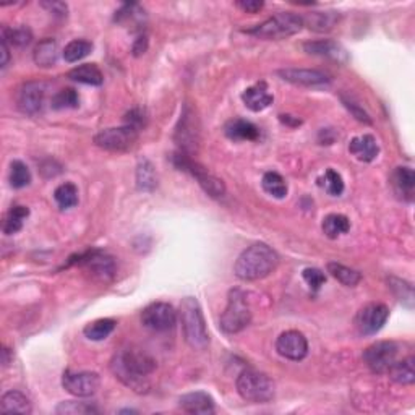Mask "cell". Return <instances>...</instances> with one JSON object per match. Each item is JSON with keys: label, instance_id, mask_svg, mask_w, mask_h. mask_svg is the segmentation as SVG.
Masks as SVG:
<instances>
[{"label": "cell", "instance_id": "6da1fadb", "mask_svg": "<svg viewBox=\"0 0 415 415\" xmlns=\"http://www.w3.org/2000/svg\"><path fill=\"white\" fill-rule=\"evenodd\" d=\"M111 370L125 386L143 393L149 389V378L156 370V360L141 349H120L112 357Z\"/></svg>", "mask_w": 415, "mask_h": 415}, {"label": "cell", "instance_id": "e0dca14e", "mask_svg": "<svg viewBox=\"0 0 415 415\" xmlns=\"http://www.w3.org/2000/svg\"><path fill=\"white\" fill-rule=\"evenodd\" d=\"M277 75L287 83L297 84V86H324L331 82L329 75L320 70H310V68H282L277 70Z\"/></svg>", "mask_w": 415, "mask_h": 415}, {"label": "cell", "instance_id": "7402d4cb", "mask_svg": "<svg viewBox=\"0 0 415 415\" xmlns=\"http://www.w3.org/2000/svg\"><path fill=\"white\" fill-rule=\"evenodd\" d=\"M304 49L310 55H320L333 60H342L346 57V50L342 49L338 42L331 39H320V41H308L304 44Z\"/></svg>", "mask_w": 415, "mask_h": 415}, {"label": "cell", "instance_id": "d590c367", "mask_svg": "<svg viewBox=\"0 0 415 415\" xmlns=\"http://www.w3.org/2000/svg\"><path fill=\"white\" fill-rule=\"evenodd\" d=\"M93 50V44L86 39H75L72 42H68L64 49V59L65 62L73 64L78 62L89 55V52Z\"/></svg>", "mask_w": 415, "mask_h": 415}, {"label": "cell", "instance_id": "bcb514c9", "mask_svg": "<svg viewBox=\"0 0 415 415\" xmlns=\"http://www.w3.org/2000/svg\"><path fill=\"white\" fill-rule=\"evenodd\" d=\"M41 7H44L49 13H54L55 17H67L68 7L64 2H41Z\"/></svg>", "mask_w": 415, "mask_h": 415}, {"label": "cell", "instance_id": "9a60e30c", "mask_svg": "<svg viewBox=\"0 0 415 415\" xmlns=\"http://www.w3.org/2000/svg\"><path fill=\"white\" fill-rule=\"evenodd\" d=\"M75 263L84 266L89 273L101 277V279H111L116 273L114 258L101 252V250H89L86 253L78 255V259Z\"/></svg>", "mask_w": 415, "mask_h": 415}, {"label": "cell", "instance_id": "7bdbcfd3", "mask_svg": "<svg viewBox=\"0 0 415 415\" xmlns=\"http://www.w3.org/2000/svg\"><path fill=\"white\" fill-rule=\"evenodd\" d=\"M302 276H304L305 282L310 286V289L313 292H318L324 282H326V275H324L323 271H320L318 268H306V270L302 273Z\"/></svg>", "mask_w": 415, "mask_h": 415}, {"label": "cell", "instance_id": "9c48e42d", "mask_svg": "<svg viewBox=\"0 0 415 415\" xmlns=\"http://www.w3.org/2000/svg\"><path fill=\"white\" fill-rule=\"evenodd\" d=\"M138 131L135 127H112V129H104L94 136V143L99 148L106 151H129L135 146L138 140Z\"/></svg>", "mask_w": 415, "mask_h": 415}, {"label": "cell", "instance_id": "b9f144b4", "mask_svg": "<svg viewBox=\"0 0 415 415\" xmlns=\"http://www.w3.org/2000/svg\"><path fill=\"white\" fill-rule=\"evenodd\" d=\"M57 414H70V415H88V414H98V409L94 405L88 403H77V400H65L60 403L55 409Z\"/></svg>", "mask_w": 415, "mask_h": 415}, {"label": "cell", "instance_id": "836d02e7", "mask_svg": "<svg viewBox=\"0 0 415 415\" xmlns=\"http://www.w3.org/2000/svg\"><path fill=\"white\" fill-rule=\"evenodd\" d=\"M30 216V210L26 206H13L3 221V232L7 235L17 234L23 228V221Z\"/></svg>", "mask_w": 415, "mask_h": 415}, {"label": "cell", "instance_id": "4fadbf2b", "mask_svg": "<svg viewBox=\"0 0 415 415\" xmlns=\"http://www.w3.org/2000/svg\"><path fill=\"white\" fill-rule=\"evenodd\" d=\"M64 389L77 398H89L101 386V378L94 371H64L62 376Z\"/></svg>", "mask_w": 415, "mask_h": 415}, {"label": "cell", "instance_id": "f546056e", "mask_svg": "<svg viewBox=\"0 0 415 415\" xmlns=\"http://www.w3.org/2000/svg\"><path fill=\"white\" fill-rule=\"evenodd\" d=\"M349 229H351V221L344 214L333 213L323 219V232L328 239H338L339 235L347 234Z\"/></svg>", "mask_w": 415, "mask_h": 415}, {"label": "cell", "instance_id": "f1b7e54d", "mask_svg": "<svg viewBox=\"0 0 415 415\" xmlns=\"http://www.w3.org/2000/svg\"><path fill=\"white\" fill-rule=\"evenodd\" d=\"M393 185L400 196L412 198L415 187V174L410 167H398L393 176Z\"/></svg>", "mask_w": 415, "mask_h": 415}, {"label": "cell", "instance_id": "f907efd6", "mask_svg": "<svg viewBox=\"0 0 415 415\" xmlns=\"http://www.w3.org/2000/svg\"><path fill=\"white\" fill-rule=\"evenodd\" d=\"M292 119H294V117H292V116H281V120L284 122V124L292 125ZM294 124H295V125H300L302 122H300L299 119H297V120H294Z\"/></svg>", "mask_w": 415, "mask_h": 415}, {"label": "cell", "instance_id": "ffe728a7", "mask_svg": "<svg viewBox=\"0 0 415 415\" xmlns=\"http://www.w3.org/2000/svg\"><path fill=\"white\" fill-rule=\"evenodd\" d=\"M349 151L356 156L358 161L371 163L380 153V146L376 143L374 135H362L356 136L349 143Z\"/></svg>", "mask_w": 415, "mask_h": 415}, {"label": "cell", "instance_id": "83f0119b", "mask_svg": "<svg viewBox=\"0 0 415 415\" xmlns=\"http://www.w3.org/2000/svg\"><path fill=\"white\" fill-rule=\"evenodd\" d=\"M136 187L141 192H153L158 187V176L148 159H140L136 166Z\"/></svg>", "mask_w": 415, "mask_h": 415}, {"label": "cell", "instance_id": "8fae6325", "mask_svg": "<svg viewBox=\"0 0 415 415\" xmlns=\"http://www.w3.org/2000/svg\"><path fill=\"white\" fill-rule=\"evenodd\" d=\"M141 323L156 333L171 331L177 323V311L166 302H154L141 311Z\"/></svg>", "mask_w": 415, "mask_h": 415}, {"label": "cell", "instance_id": "cb8c5ba5", "mask_svg": "<svg viewBox=\"0 0 415 415\" xmlns=\"http://www.w3.org/2000/svg\"><path fill=\"white\" fill-rule=\"evenodd\" d=\"M414 362L415 358L405 357L403 360H396L393 365L389 367V370L386 374L389 375V378L398 385H404V386H410L414 385L415 381V371H414Z\"/></svg>", "mask_w": 415, "mask_h": 415}, {"label": "cell", "instance_id": "681fc988", "mask_svg": "<svg viewBox=\"0 0 415 415\" xmlns=\"http://www.w3.org/2000/svg\"><path fill=\"white\" fill-rule=\"evenodd\" d=\"M8 52H10V49H8V42L2 37V62H0L2 68H6L8 60H10V54H8Z\"/></svg>", "mask_w": 415, "mask_h": 415}, {"label": "cell", "instance_id": "277c9868", "mask_svg": "<svg viewBox=\"0 0 415 415\" xmlns=\"http://www.w3.org/2000/svg\"><path fill=\"white\" fill-rule=\"evenodd\" d=\"M302 26H304V21H302L300 15L292 12H281L275 17L268 18L261 25H257L245 33H248V35L255 37H259V39L277 41L297 35L302 30Z\"/></svg>", "mask_w": 415, "mask_h": 415}, {"label": "cell", "instance_id": "2e32d148", "mask_svg": "<svg viewBox=\"0 0 415 415\" xmlns=\"http://www.w3.org/2000/svg\"><path fill=\"white\" fill-rule=\"evenodd\" d=\"M276 351L284 358L299 362L302 358H305L306 353H308V342H306V338L300 331L290 329V331L282 333L281 336L277 338Z\"/></svg>", "mask_w": 415, "mask_h": 415}, {"label": "cell", "instance_id": "c3c4849f", "mask_svg": "<svg viewBox=\"0 0 415 415\" xmlns=\"http://www.w3.org/2000/svg\"><path fill=\"white\" fill-rule=\"evenodd\" d=\"M146 49H148V37H146L145 35H141L138 39L135 41L133 44V49H131V52H133L135 57H138V55L145 54Z\"/></svg>", "mask_w": 415, "mask_h": 415}, {"label": "cell", "instance_id": "d4e9b609", "mask_svg": "<svg viewBox=\"0 0 415 415\" xmlns=\"http://www.w3.org/2000/svg\"><path fill=\"white\" fill-rule=\"evenodd\" d=\"M67 78L82 84H91V86H99V84H102L104 82L102 72L99 70L98 65L94 64L78 65V67L70 70L67 73Z\"/></svg>", "mask_w": 415, "mask_h": 415}, {"label": "cell", "instance_id": "ac0fdd59", "mask_svg": "<svg viewBox=\"0 0 415 415\" xmlns=\"http://www.w3.org/2000/svg\"><path fill=\"white\" fill-rule=\"evenodd\" d=\"M242 101L250 111L261 112L271 106L275 98L268 91V84L265 82H259L245 89L242 93Z\"/></svg>", "mask_w": 415, "mask_h": 415}, {"label": "cell", "instance_id": "e575fe53", "mask_svg": "<svg viewBox=\"0 0 415 415\" xmlns=\"http://www.w3.org/2000/svg\"><path fill=\"white\" fill-rule=\"evenodd\" d=\"M52 109L62 111V109H77L80 106V96L73 88H64L59 93L54 94L50 101Z\"/></svg>", "mask_w": 415, "mask_h": 415}, {"label": "cell", "instance_id": "4dcf8cb0", "mask_svg": "<svg viewBox=\"0 0 415 415\" xmlns=\"http://www.w3.org/2000/svg\"><path fill=\"white\" fill-rule=\"evenodd\" d=\"M116 326H117L116 320L101 318L93 323H88L83 329V334L89 339V341H102V339H106L112 331H114Z\"/></svg>", "mask_w": 415, "mask_h": 415}, {"label": "cell", "instance_id": "ee69618b", "mask_svg": "<svg viewBox=\"0 0 415 415\" xmlns=\"http://www.w3.org/2000/svg\"><path fill=\"white\" fill-rule=\"evenodd\" d=\"M342 102L346 104V107L349 111L352 112L353 114V117H356L357 120H360V122H365V124H371V119H370V116L367 114L365 111L362 109L360 106H357L356 102L353 101H351V99H346V98H342Z\"/></svg>", "mask_w": 415, "mask_h": 415}, {"label": "cell", "instance_id": "52a82bcc", "mask_svg": "<svg viewBox=\"0 0 415 415\" xmlns=\"http://www.w3.org/2000/svg\"><path fill=\"white\" fill-rule=\"evenodd\" d=\"M250 322H252V311L247 304V295L240 289H232L229 292L228 306L221 315V329L228 334H235L247 328Z\"/></svg>", "mask_w": 415, "mask_h": 415}, {"label": "cell", "instance_id": "8d00e7d4", "mask_svg": "<svg viewBox=\"0 0 415 415\" xmlns=\"http://www.w3.org/2000/svg\"><path fill=\"white\" fill-rule=\"evenodd\" d=\"M54 198L60 210H68L78 203V188L75 187V183H62L55 188Z\"/></svg>", "mask_w": 415, "mask_h": 415}, {"label": "cell", "instance_id": "f6af8a7d", "mask_svg": "<svg viewBox=\"0 0 415 415\" xmlns=\"http://www.w3.org/2000/svg\"><path fill=\"white\" fill-rule=\"evenodd\" d=\"M235 7L245 13H258L265 7V3L261 0H240V2H235Z\"/></svg>", "mask_w": 415, "mask_h": 415}, {"label": "cell", "instance_id": "1f68e13d", "mask_svg": "<svg viewBox=\"0 0 415 415\" xmlns=\"http://www.w3.org/2000/svg\"><path fill=\"white\" fill-rule=\"evenodd\" d=\"M328 273L334 277V279L339 281L346 287H356L358 282L362 281L360 273L352 270V268L344 266L341 263H334V261L328 263Z\"/></svg>", "mask_w": 415, "mask_h": 415}, {"label": "cell", "instance_id": "603a6c76", "mask_svg": "<svg viewBox=\"0 0 415 415\" xmlns=\"http://www.w3.org/2000/svg\"><path fill=\"white\" fill-rule=\"evenodd\" d=\"M225 135L234 141H255L259 138V129L252 122L243 119H234L225 125Z\"/></svg>", "mask_w": 415, "mask_h": 415}, {"label": "cell", "instance_id": "60d3db41", "mask_svg": "<svg viewBox=\"0 0 415 415\" xmlns=\"http://www.w3.org/2000/svg\"><path fill=\"white\" fill-rule=\"evenodd\" d=\"M320 185L326 190L331 196H339L344 192V182L341 174H338L334 169H328L324 176L320 178Z\"/></svg>", "mask_w": 415, "mask_h": 415}, {"label": "cell", "instance_id": "ab89813d", "mask_svg": "<svg viewBox=\"0 0 415 415\" xmlns=\"http://www.w3.org/2000/svg\"><path fill=\"white\" fill-rule=\"evenodd\" d=\"M31 172L25 163L13 161L10 166V185L13 188H23L30 185Z\"/></svg>", "mask_w": 415, "mask_h": 415}, {"label": "cell", "instance_id": "4316f807", "mask_svg": "<svg viewBox=\"0 0 415 415\" xmlns=\"http://www.w3.org/2000/svg\"><path fill=\"white\" fill-rule=\"evenodd\" d=\"M57 52H59L57 42L50 39V37H47V39H42L39 44L36 46L33 57H35V62L37 67L47 68L57 62V55H59Z\"/></svg>", "mask_w": 415, "mask_h": 415}, {"label": "cell", "instance_id": "ba28073f", "mask_svg": "<svg viewBox=\"0 0 415 415\" xmlns=\"http://www.w3.org/2000/svg\"><path fill=\"white\" fill-rule=\"evenodd\" d=\"M172 163H174V166L178 169V171L188 172L190 176L195 177L196 182L200 183V187L210 196H213V198L224 196V193H225L224 182L221 181V178L214 177L213 174L208 172V169L203 167L201 164L193 161L190 156L183 154V153H181V151H178V153H176L172 156Z\"/></svg>", "mask_w": 415, "mask_h": 415}, {"label": "cell", "instance_id": "484cf974", "mask_svg": "<svg viewBox=\"0 0 415 415\" xmlns=\"http://www.w3.org/2000/svg\"><path fill=\"white\" fill-rule=\"evenodd\" d=\"M0 410L3 414H31V403L20 391H8L0 399Z\"/></svg>", "mask_w": 415, "mask_h": 415}, {"label": "cell", "instance_id": "f35d334b", "mask_svg": "<svg viewBox=\"0 0 415 415\" xmlns=\"http://www.w3.org/2000/svg\"><path fill=\"white\" fill-rule=\"evenodd\" d=\"M389 287L393 289L394 295L398 297L400 304L412 308L414 306V287L407 281H400L398 277H391Z\"/></svg>", "mask_w": 415, "mask_h": 415}, {"label": "cell", "instance_id": "7c38bea8", "mask_svg": "<svg viewBox=\"0 0 415 415\" xmlns=\"http://www.w3.org/2000/svg\"><path fill=\"white\" fill-rule=\"evenodd\" d=\"M389 318V308L385 304L365 305L356 317V326L362 336H374Z\"/></svg>", "mask_w": 415, "mask_h": 415}, {"label": "cell", "instance_id": "5b68a950", "mask_svg": "<svg viewBox=\"0 0 415 415\" xmlns=\"http://www.w3.org/2000/svg\"><path fill=\"white\" fill-rule=\"evenodd\" d=\"M237 393L247 403L265 404L275 398V383L261 371L245 370L237 378Z\"/></svg>", "mask_w": 415, "mask_h": 415}, {"label": "cell", "instance_id": "7dc6e473", "mask_svg": "<svg viewBox=\"0 0 415 415\" xmlns=\"http://www.w3.org/2000/svg\"><path fill=\"white\" fill-rule=\"evenodd\" d=\"M130 127H135L136 130H140L145 125V114L140 109H133L127 114V124Z\"/></svg>", "mask_w": 415, "mask_h": 415}, {"label": "cell", "instance_id": "44dd1931", "mask_svg": "<svg viewBox=\"0 0 415 415\" xmlns=\"http://www.w3.org/2000/svg\"><path fill=\"white\" fill-rule=\"evenodd\" d=\"M341 20V13L338 12H311L302 17L304 26H308L311 31L328 33Z\"/></svg>", "mask_w": 415, "mask_h": 415}, {"label": "cell", "instance_id": "74e56055", "mask_svg": "<svg viewBox=\"0 0 415 415\" xmlns=\"http://www.w3.org/2000/svg\"><path fill=\"white\" fill-rule=\"evenodd\" d=\"M2 37L7 42H10L12 46L17 47H25L31 42L33 33L28 26H18L13 30H8L7 26L2 28Z\"/></svg>", "mask_w": 415, "mask_h": 415}, {"label": "cell", "instance_id": "7a4b0ae2", "mask_svg": "<svg viewBox=\"0 0 415 415\" xmlns=\"http://www.w3.org/2000/svg\"><path fill=\"white\" fill-rule=\"evenodd\" d=\"M279 257L266 243H253L240 253L234 265V273L242 281H258L276 270Z\"/></svg>", "mask_w": 415, "mask_h": 415}, {"label": "cell", "instance_id": "816d5d0a", "mask_svg": "<svg viewBox=\"0 0 415 415\" xmlns=\"http://www.w3.org/2000/svg\"><path fill=\"white\" fill-rule=\"evenodd\" d=\"M2 353H3L2 363H3V367H7V365H8V362H10V358H8V349H7V347H3V351H2Z\"/></svg>", "mask_w": 415, "mask_h": 415}, {"label": "cell", "instance_id": "8992f818", "mask_svg": "<svg viewBox=\"0 0 415 415\" xmlns=\"http://www.w3.org/2000/svg\"><path fill=\"white\" fill-rule=\"evenodd\" d=\"M174 141H176L178 151L190 156V158L198 153L201 141L200 119H198L196 111L193 109L192 104L187 102L183 106L181 119H178L176 131H174Z\"/></svg>", "mask_w": 415, "mask_h": 415}, {"label": "cell", "instance_id": "5bb4252c", "mask_svg": "<svg viewBox=\"0 0 415 415\" xmlns=\"http://www.w3.org/2000/svg\"><path fill=\"white\" fill-rule=\"evenodd\" d=\"M46 101V84L41 82H28L21 86L18 93V109L23 114L36 116L44 107Z\"/></svg>", "mask_w": 415, "mask_h": 415}, {"label": "cell", "instance_id": "d6a6232c", "mask_svg": "<svg viewBox=\"0 0 415 415\" xmlns=\"http://www.w3.org/2000/svg\"><path fill=\"white\" fill-rule=\"evenodd\" d=\"M261 187L268 195L275 196L277 200H281V198L287 195V183L284 177L279 176L277 172H266L265 176H263Z\"/></svg>", "mask_w": 415, "mask_h": 415}, {"label": "cell", "instance_id": "d6986e66", "mask_svg": "<svg viewBox=\"0 0 415 415\" xmlns=\"http://www.w3.org/2000/svg\"><path fill=\"white\" fill-rule=\"evenodd\" d=\"M178 405H181L182 410H185L187 414L206 415L214 412L213 398L208 393H203V391L183 394L182 398L178 399Z\"/></svg>", "mask_w": 415, "mask_h": 415}, {"label": "cell", "instance_id": "3957f363", "mask_svg": "<svg viewBox=\"0 0 415 415\" xmlns=\"http://www.w3.org/2000/svg\"><path fill=\"white\" fill-rule=\"evenodd\" d=\"M181 322L183 338L188 346L195 351H203L210 344V336L203 317L201 306L195 297H185L181 304Z\"/></svg>", "mask_w": 415, "mask_h": 415}, {"label": "cell", "instance_id": "30bf717a", "mask_svg": "<svg viewBox=\"0 0 415 415\" xmlns=\"http://www.w3.org/2000/svg\"><path fill=\"white\" fill-rule=\"evenodd\" d=\"M399 346L393 341H378L363 351V362L376 375H383L398 358Z\"/></svg>", "mask_w": 415, "mask_h": 415}]
</instances>
